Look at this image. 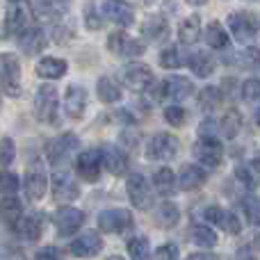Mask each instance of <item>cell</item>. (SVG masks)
<instances>
[{
    "instance_id": "cell-1",
    "label": "cell",
    "mask_w": 260,
    "mask_h": 260,
    "mask_svg": "<svg viewBox=\"0 0 260 260\" xmlns=\"http://www.w3.org/2000/svg\"><path fill=\"white\" fill-rule=\"evenodd\" d=\"M0 85L12 99L21 96V64L14 53H0Z\"/></svg>"
},
{
    "instance_id": "cell-2",
    "label": "cell",
    "mask_w": 260,
    "mask_h": 260,
    "mask_svg": "<svg viewBox=\"0 0 260 260\" xmlns=\"http://www.w3.org/2000/svg\"><path fill=\"white\" fill-rule=\"evenodd\" d=\"M59 99L53 85H41L35 96V114L41 123H57Z\"/></svg>"
},
{
    "instance_id": "cell-3",
    "label": "cell",
    "mask_w": 260,
    "mask_h": 260,
    "mask_svg": "<svg viewBox=\"0 0 260 260\" xmlns=\"http://www.w3.org/2000/svg\"><path fill=\"white\" fill-rule=\"evenodd\" d=\"M231 32L235 35V39L240 44H251L253 39L260 35V18L253 16L249 12H235L229 16Z\"/></svg>"
},
{
    "instance_id": "cell-4",
    "label": "cell",
    "mask_w": 260,
    "mask_h": 260,
    "mask_svg": "<svg viewBox=\"0 0 260 260\" xmlns=\"http://www.w3.org/2000/svg\"><path fill=\"white\" fill-rule=\"evenodd\" d=\"M135 226V219L123 208H110L99 215V229L101 233H126Z\"/></svg>"
},
{
    "instance_id": "cell-5",
    "label": "cell",
    "mask_w": 260,
    "mask_h": 260,
    "mask_svg": "<svg viewBox=\"0 0 260 260\" xmlns=\"http://www.w3.org/2000/svg\"><path fill=\"white\" fill-rule=\"evenodd\" d=\"M178 153V139L169 133H157L148 139L146 144V155L148 160H171V157Z\"/></svg>"
},
{
    "instance_id": "cell-6",
    "label": "cell",
    "mask_w": 260,
    "mask_h": 260,
    "mask_svg": "<svg viewBox=\"0 0 260 260\" xmlns=\"http://www.w3.org/2000/svg\"><path fill=\"white\" fill-rule=\"evenodd\" d=\"M53 224L57 229V233L62 238H67V235H73L80 231V226L85 224V212L73 206H64L53 215Z\"/></svg>"
},
{
    "instance_id": "cell-7",
    "label": "cell",
    "mask_w": 260,
    "mask_h": 260,
    "mask_svg": "<svg viewBox=\"0 0 260 260\" xmlns=\"http://www.w3.org/2000/svg\"><path fill=\"white\" fill-rule=\"evenodd\" d=\"M126 189H128L130 203H133L137 210H148V208L153 206V192H151V187H148L146 178H144L142 174H130Z\"/></svg>"
},
{
    "instance_id": "cell-8",
    "label": "cell",
    "mask_w": 260,
    "mask_h": 260,
    "mask_svg": "<svg viewBox=\"0 0 260 260\" xmlns=\"http://www.w3.org/2000/svg\"><path fill=\"white\" fill-rule=\"evenodd\" d=\"M194 155L208 169H215L221 165V157H224V148L217 142V137H201L194 144Z\"/></svg>"
},
{
    "instance_id": "cell-9",
    "label": "cell",
    "mask_w": 260,
    "mask_h": 260,
    "mask_svg": "<svg viewBox=\"0 0 260 260\" xmlns=\"http://www.w3.org/2000/svg\"><path fill=\"white\" fill-rule=\"evenodd\" d=\"M123 82H126V87L133 91H146L148 87L155 82V78H153V71L146 64L135 62L123 69Z\"/></svg>"
},
{
    "instance_id": "cell-10",
    "label": "cell",
    "mask_w": 260,
    "mask_h": 260,
    "mask_svg": "<svg viewBox=\"0 0 260 260\" xmlns=\"http://www.w3.org/2000/svg\"><path fill=\"white\" fill-rule=\"evenodd\" d=\"M14 233L25 242H37L44 233V215L41 212H30V215H21V219L14 224Z\"/></svg>"
},
{
    "instance_id": "cell-11",
    "label": "cell",
    "mask_w": 260,
    "mask_h": 260,
    "mask_svg": "<svg viewBox=\"0 0 260 260\" xmlns=\"http://www.w3.org/2000/svg\"><path fill=\"white\" fill-rule=\"evenodd\" d=\"M78 148V137L73 133H67V135H59V137L50 139L48 144H46V155H48V160L53 162V165H59V162H64L69 155H71V151H76Z\"/></svg>"
},
{
    "instance_id": "cell-12",
    "label": "cell",
    "mask_w": 260,
    "mask_h": 260,
    "mask_svg": "<svg viewBox=\"0 0 260 260\" xmlns=\"http://www.w3.org/2000/svg\"><path fill=\"white\" fill-rule=\"evenodd\" d=\"M108 48L117 55H123V57H137L146 50V46L142 41H137L135 37L126 35V32H112L108 39Z\"/></svg>"
},
{
    "instance_id": "cell-13",
    "label": "cell",
    "mask_w": 260,
    "mask_h": 260,
    "mask_svg": "<svg viewBox=\"0 0 260 260\" xmlns=\"http://www.w3.org/2000/svg\"><path fill=\"white\" fill-rule=\"evenodd\" d=\"M101 165H103V160H101V151L89 148V151H85V153L78 155L76 171H78V176H80L82 180L94 183V180H99V176H101Z\"/></svg>"
},
{
    "instance_id": "cell-14",
    "label": "cell",
    "mask_w": 260,
    "mask_h": 260,
    "mask_svg": "<svg viewBox=\"0 0 260 260\" xmlns=\"http://www.w3.org/2000/svg\"><path fill=\"white\" fill-rule=\"evenodd\" d=\"M53 197L57 201H76L80 197V187H78L76 178L69 171H55L53 176Z\"/></svg>"
},
{
    "instance_id": "cell-15",
    "label": "cell",
    "mask_w": 260,
    "mask_h": 260,
    "mask_svg": "<svg viewBox=\"0 0 260 260\" xmlns=\"http://www.w3.org/2000/svg\"><path fill=\"white\" fill-rule=\"evenodd\" d=\"M101 249H103V240H101V235L94 233V231H85V233L78 235V238L71 242L69 251L78 258H94Z\"/></svg>"
},
{
    "instance_id": "cell-16",
    "label": "cell",
    "mask_w": 260,
    "mask_h": 260,
    "mask_svg": "<svg viewBox=\"0 0 260 260\" xmlns=\"http://www.w3.org/2000/svg\"><path fill=\"white\" fill-rule=\"evenodd\" d=\"M32 21V9L30 5L21 3H12V7L7 9V32L9 35H21L30 27Z\"/></svg>"
},
{
    "instance_id": "cell-17",
    "label": "cell",
    "mask_w": 260,
    "mask_h": 260,
    "mask_svg": "<svg viewBox=\"0 0 260 260\" xmlns=\"http://www.w3.org/2000/svg\"><path fill=\"white\" fill-rule=\"evenodd\" d=\"M203 217H206V221H212V224H217L221 231H226L229 235H238L240 231H242V224H240L238 215H233L231 210H221L219 206L206 208Z\"/></svg>"
},
{
    "instance_id": "cell-18",
    "label": "cell",
    "mask_w": 260,
    "mask_h": 260,
    "mask_svg": "<svg viewBox=\"0 0 260 260\" xmlns=\"http://www.w3.org/2000/svg\"><path fill=\"white\" fill-rule=\"evenodd\" d=\"M103 14L112 23H117V25H121V27L133 25V21H135V12L126 0H105Z\"/></svg>"
},
{
    "instance_id": "cell-19",
    "label": "cell",
    "mask_w": 260,
    "mask_h": 260,
    "mask_svg": "<svg viewBox=\"0 0 260 260\" xmlns=\"http://www.w3.org/2000/svg\"><path fill=\"white\" fill-rule=\"evenodd\" d=\"M101 160H103L105 169H108L110 174H114V176L126 174V169H128V157H126V153H123L119 146H112V144L103 146V151H101Z\"/></svg>"
},
{
    "instance_id": "cell-20",
    "label": "cell",
    "mask_w": 260,
    "mask_h": 260,
    "mask_svg": "<svg viewBox=\"0 0 260 260\" xmlns=\"http://www.w3.org/2000/svg\"><path fill=\"white\" fill-rule=\"evenodd\" d=\"M87 108V91L85 87L80 85H71L67 89V96H64V110L71 119H80L82 112Z\"/></svg>"
},
{
    "instance_id": "cell-21",
    "label": "cell",
    "mask_w": 260,
    "mask_h": 260,
    "mask_svg": "<svg viewBox=\"0 0 260 260\" xmlns=\"http://www.w3.org/2000/svg\"><path fill=\"white\" fill-rule=\"evenodd\" d=\"M46 187H48V178H46V171L39 165H35L25 176V194L32 201H39L44 199Z\"/></svg>"
},
{
    "instance_id": "cell-22",
    "label": "cell",
    "mask_w": 260,
    "mask_h": 260,
    "mask_svg": "<svg viewBox=\"0 0 260 260\" xmlns=\"http://www.w3.org/2000/svg\"><path fill=\"white\" fill-rule=\"evenodd\" d=\"M192 89H194L192 80H187V78H183V76L165 78V82H162V94H165V99L183 101L192 94Z\"/></svg>"
},
{
    "instance_id": "cell-23",
    "label": "cell",
    "mask_w": 260,
    "mask_h": 260,
    "mask_svg": "<svg viewBox=\"0 0 260 260\" xmlns=\"http://www.w3.org/2000/svg\"><path fill=\"white\" fill-rule=\"evenodd\" d=\"M206 178H208V174L201 169V167L185 165L183 169H180L178 185H180V189H185V192H194V189H199L203 183H206Z\"/></svg>"
},
{
    "instance_id": "cell-24",
    "label": "cell",
    "mask_w": 260,
    "mask_h": 260,
    "mask_svg": "<svg viewBox=\"0 0 260 260\" xmlns=\"http://www.w3.org/2000/svg\"><path fill=\"white\" fill-rule=\"evenodd\" d=\"M18 46H21V50L25 55H37L46 48V37L39 27H27L25 32H21Z\"/></svg>"
},
{
    "instance_id": "cell-25",
    "label": "cell",
    "mask_w": 260,
    "mask_h": 260,
    "mask_svg": "<svg viewBox=\"0 0 260 260\" xmlns=\"http://www.w3.org/2000/svg\"><path fill=\"white\" fill-rule=\"evenodd\" d=\"M235 176H238V180L244 187H249V189L260 187V157H253V160L240 165Z\"/></svg>"
},
{
    "instance_id": "cell-26",
    "label": "cell",
    "mask_w": 260,
    "mask_h": 260,
    "mask_svg": "<svg viewBox=\"0 0 260 260\" xmlns=\"http://www.w3.org/2000/svg\"><path fill=\"white\" fill-rule=\"evenodd\" d=\"M37 73L41 78H48V80H55V78H62L67 73V62L57 57H41L37 62Z\"/></svg>"
},
{
    "instance_id": "cell-27",
    "label": "cell",
    "mask_w": 260,
    "mask_h": 260,
    "mask_svg": "<svg viewBox=\"0 0 260 260\" xmlns=\"http://www.w3.org/2000/svg\"><path fill=\"white\" fill-rule=\"evenodd\" d=\"M23 215V208H21V201L16 197H3L0 199V221L3 224H9L14 226Z\"/></svg>"
},
{
    "instance_id": "cell-28",
    "label": "cell",
    "mask_w": 260,
    "mask_h": 260,
    "mask_svg": "<svg viewBox=\"0 0 260 260\" xmlns=\"http://www.w3.org/2000/svg\"><path fill=\"white\" fill-rule=\"evenodd\" d=\"M199 37H201V21H199V16H187L178 25L180 44L192 46V44H197V41H199Z\"/></svg>"
},
{
    "instance_id": "cell-29",
    "label": "cell",
    "mask_w": 260,
    "mask_h": 260,
    "mask_svg": "<svg viewBox=\"0 0 260 260\" xmlns=\"http://www.w3.org/2000/svg\"><path fill=\"white\" fill-rule=\"evenodd\" d=\"M176 183H178V178H176L174 171L167 169V167H162V169L155 171V176H153V185H155V192L160 194V197H169V194H174Z\"/></svg>"
},
{
    "instance_id": "cell-30",
    "label": "cell",
    "mask_w": 260,
    "mask_h": 260,
    "mask_svg": "<svg viewBox=\"0 0 260 260\" xmlns=\"http://www.w3.org/2000/svg\"><path fill=\"white\" fill-rule=\"evenodd\" d=\"M189 238H192V242L197 244V247H201V249H212L217 244V233L210 229V226H206V224L192 226Z\"/></svg>"
},
{
    "instance_id": "cell-31",
    "label": "cell",
    "mask_w": 260,
    "mask_h": 260,
    "mask_svg": "<svg viewBox=\"0 0 260 260\" xmlns=\"http://www.w3.org/2000/svg\"><path fill=\"white\" fill-rule=\"evenodd\" d=\"M178 215H180L178 206L171 203V201H167L155 210V224L162 226V229H174V226L178 224Z\"/></svg>"
},
{
    "instance_id": "cell-32",
    "label": "cell",
    "mask_w": 260,
    "mask_h": 260,
    "mask_svg": "<svg viewBox=\"0 0 260 260\" xmlns=\"http://www.w3.org/2000/svg\"><path fill=\"white\" fill-rule=\"evenodd\" d=\"M206 41L210 48H226L229 46V32L224 30V25H221L219 21H212L210 25H208V32H206Z\"/></svg>"
},
{
    "instance_id": "cell-33",
    "label": "cell",
    "mask_w": 260,
    "mask_h": 260,
    "mask_svg": "<svg viewBox=\"0 0 260 260\" xmlns=\"http://www.w3.org/2000/svg\"><path fill=\"white\" fill-rule=\"evenodd\" d=\"M96 91H99V99L103 103H117L121 99V87L112 78H101L99 85H96Z\"/></svg>"
},
{
    "instance_id": "cell-34",
    "label": "cell",
    "mask_w": 260,
    "mask_h": 260,
    "mask_svg": "<svg viewBox=\"0 0 260 260\" xmlns=\"http://www.w3.org/2000/svg\"><path fill=\"white\" fill-rule=\"evenodd\" d=\"M189 69H192L199 78H208L212 71H215V59H212L208 53H197L189 57Z\"/></svg>"
},
{
    "instance_id": "cell-35",
    "label": "cell",
    "mask_w": 260,
    "mask_h": 260,
    "mask_svg": "<svg viewBox=\"0 0 260 260\" xmlns=\"http://www.w3.org/2000/svg\"><path fill=\"white\" fill-rule=\"evenodd\" d=\"M128 253L133 260H153L151 244H148V240L142 238V235H139V238H133L128 242Z\"/></svg>"
},
{
    "instance_id": "cell-36",
    "label": "cell",
    "mask_w": 260,
    "mask_h": 260,
    "mask_svg": "<svg viewBox=\"0 0 260 260\" xmlns=\"http://www.w3.org/2000/svg\"><path fill=\"white\" fill-rule=\"evenodd\" d=\"M142 32L148 37V39H162L165 37V32H167V23H165V18L162 16H148L146 21H144V25H142Z\"/></svg>"
},
{
    "instance_id": "cell-37",
    "label": "cell",
    "mask_w": 260,
    "mask_h": 260,
    "mask_svg": "<svg viewBox=\"0 0 260 260\" xmlns=\"http://www.w3.org/2000/svg\"><path fill=\"white\" fill-rule=\"evenodd\" d=\"M240 128H242V117H240L238 110H229V112L224 114V119H221V133H224V137L233 139L235 135L240 133Z\"/></svg>"
},
{
    "instance_id": "cell-38",
    "label": "cell",
    "mask_w": 260,
    "mask_h": 260,
    "mask_svg": "<svg viewBox=\"0 0 260 260\" xmlns=\"http://www.w3.org/2000/svg\"><path fill=\"white\" fill-rule=\"evenodd\" d=\"M219 101H221V94L217 87H206L201 91V96H199V105H201L203 112H212L219 105Z\"/></svg>"
},
{
    "instance_id": "cell-39",
    "label": "cell",
    "mask_w": 260,
    "mask_h": 260,
    "mask_svg": "<svg viewBox=\"0 0 260 260\" xmlns=\"http://www.w3.org/2000/svg\"><path fill=\"white\" fill-rule=\"evenodd\" d=\"M242 210L251 224H260V199L258 197L247 194V197L242 199Z\"/></svg>"
},
{
    "instance_id": "cell-40",
    "label": "cell",
    "mask_w": 260,
    "mask_h": 260,
    "mask_svg": "<svg viewBox=\"0 0 260 260\" xmlns=\"http://www.w3.org/2000/svg\"><path fill=\"white\" fill-rule=\"evenodd\" d=\"M18 189V176L12 171H0V194L3 197H14Z\"/></svg>"
},
{
    "instance_id": "cell-41",
    "label": "cell",
    "mask_w": 260,
    "mask_h": 260,
    "mask_svg": "<svg viewBox=\"0 0 260 260\" xmlns=\"http://www.w3.org/2000/svg\"><path fill=\"white\" fill-rule=\"evenodd\" d=\"M160 64L165 69H178L180 64H183V55H180V50L178 48H165L160 53Z\"/></svg>"
},
{
    "instance_id": "cell-42",
    "label": "cell",
    "mask_w": 260,
    "mask_h": 260,
    "mask_svg": "<svg viewBox=\"0 0 260 260\" xmlns=\"http://www.w3.org/2000/svg\"><path fill=\"white\" fill-rule=\"evenodd\" d=\"M16 157V146H14V139L9 137H3L0 139V165L3 167H9Z\"/></svg>"
},
{
    "instance_id": "cell-43",
    "label": "cell",
    "mask_w": 260,
    "mask_h": 260,
    "mask_svg": "<svg viewBox=\"0 0 260 260\" xmlns=\"http://www.w3.org/2000/svg\"><path fill=\"white\" fill-rule=\"evenodd\" d=\"M185 110L180 108V105H169V108L165 110V119H167V123H171V126H176V128H180L185 123Z\"/></svg>"
},
{
    "instance_id": "cell-44",
    "label": "cell",
    "mask_w": 260,
    "mask_h": 260,
    "mask_svg": "<svg viewBox=\"0 0 260 260\" xmlns=\"http://www.w3.org/2000/svg\"><path fill=\"white\" fill-rule=\"evenodd\" d=\"M242 99L244 101H258L260 99V80L258 78H249L242 82Z\"/></svg>"
},
{
    "instance_id": "cell-45",
    "label": "cell",
    "mask_w": 260,
    "mask_h": 260,
    "mask_svg": "<svg viewBox=\"0 0 260 260\" xmlns=\"http://www.w3.org/2000/svg\"><path fill=\"white\" fill-rule=\"evenodd\" d=\"M155 260H178V249L174 244H162L155 251Z\"/></svg>"
},
{
    "instance_id": "cell-46",
    "label": "cell",
    "mask_w": 260,
    "mask_h": 260,
    "mask_svg": "<svg viewBox=\"0 0 260 260\" xmlns=\"http://www.w3.org/2000/svg\"><path fill=\"white\" fill-rule=\"evenodd\" d=\"M37 260H64V256H62V251H59V249L44 247V249H39V251H37Z\"/></svg>"
},
{
    "instance_id": "cell-47",
    "label": "cell",
    "mask_w": 260,
    "mask_h": 260,
    "mask_svg": "<svg viewBox=\"0 0 260 260\" xmlns=\"http://www.w3.org/2000/svg\"><path fill=\"white\" fill-rule=\"evenodd\" d=\"M215 130H217L215 121H212V119H206V121L201 123V128H199V135H201V137H215Z\"/></svg>"
},
{
    "instance_id": "cell-48",
    "label": "cell",
    "mask_w": 260,
    "mask_h": 260,
    "mask_svg": "<svg viewBox=\"0 0 260 260\" xmlns=\"http://www.w3.org/2000/svg\"><path fill=\"white\" fill-rule=\"evenodd\" d=\"M87 25H89L91 30H99L101 27V16H96L94 7H87Z\"/></svg>"
},
{
    "instance_id": "cell-49",
    "label": "cell",
    "mask_w": 260,
    "mask_h": 260,
    "mask_svg": "<svg viewBox=\"0 0 260 260\" xmlns=\"http://www.w3.org/2000/svg\"><path fill=\"white\" fill-rule=\"evenodd\" d=\"M235 260H256L251 256V251H249L247 247H242V249H238V253H235Z\"/></svg>"
},
{
    "instance_id": "cell-50",
    "label": "cell",
    "mask_w": 260,
    "mask_h": 260,
    "mask_svg": "<svg viewBox=\"0 0 260 260\" xmlns=\"http://www.w3.org/2000/svg\"><path fill=\"white\" fill-rule=\"evenodd\" d=\"M187 260H217V256H212V253H192Z\"/></svg>"
},
{
    "instance_id": "cell-51",
    "label": "cell",
    "mask_w": 260,
    "mask_h": 260,
    "mask_svg": "<svg viewBox=\"0 0 260 260\" xmlns=\"http://www.w3.org/2000/svg\"><path fill=\"white\" fill-rule=\"evenodd\" d=\"M253 244H256V249H258V251H260V226H258L256 235H253Z\"/></svg>"
},
{
    "instance_id": "cell-52",
    "label": "cell",
    "mask_w": 260,
    "mask_h": 260,
    "mask_svg": "<svg viewBox=\"0 0 260 260\" xmlns=\"http://www.w3.org/2000/svg\"><path fill=\"white\" fill-rule=\"evenodd\" d=\"M187 3H192V5H203V3H208V0H187Z\"/></svg>"
},
{
    "instance_id": "cell-53",
    "label": "cell",
    "mask_w": 260,
    "mask_h": 260,
    "mask_svg": "<svg viewBox=\"0 0 260 260\" xmlns=\"http://www.w3.org/2000/svg\"><path fill=\"white\" fill-rule=\"evenodd\" d=\"M108 260H126V258H121V256H110Z\"/></svg>"
},
{
    "instance_id": "cell-54",
    "label": "cell",
    "mask_w": 260,
    "mask_h": 260,
    "mask_svg": "<svg viewBox=\"0 0 260 260\" xmlns=\"http://www.w3.org/2000/svg\"><path fill=\"white\" fill-rule=\"evenodd\" d=\"M256 123L260 126V108H258V112H256Z\"/></svg>"
},
{
    "instance_id": "cell-55",
    "label": "cell",
    "mask_w": 260,
    "mask_h": 260,
    "mask_svg": "<svg viewBox=\"0 0 260 260\" xmlns=\"http://www.w3.org/2000/svg\"><path fill=\"white\" fill-rule=\"evenodd\" d=\"M9 3H21V0H9Z\"/></svg>"
},
{
    "instance_id": "cell-56",
    "label": "cell",
    "mask_w": 260,
    "mask_h": 260,
    "mask_svg": "<svg viewBox=\"0 0 260 260\" xmlns=\"http://www.w3.org/2000/svg\"><path fill=\"white\" fill-rule=\"evenodd\" d=\"M249 3H260V0H249Z\"/></svg>"
},
{
    "instance_id": "cell-57",
    "label": "cell",
    "mask_w": 260,
    "mask_h": 260,
    "mask_svg": "<svg viewBox=\"0 0 260 260\" xmlns=\"http://www.w3.org/2000/svg\"><path fill=\"white\" fill-rule=\"evenodd\" d=\"M258 59H260V53H258Z\"/></svg>"
}]
</instances>
